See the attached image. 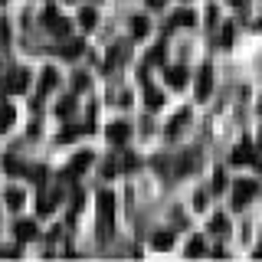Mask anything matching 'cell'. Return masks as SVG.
<instances>
[{"mask_svg":"<svg viewBox=\"0 0 262 262\" xmlns=\"http://www.w3.org/2000/svg\"><path fill=\"white\" fill-rule=\"evenodd\" d=\"M256 196H259V184H256V180H249V177L236 180V187H233V203H236V207H249Z\"/></svg>","mask_w":262,"mask_h":262,"instance_id":"1","label":"cell"},{"mask_svg":"<svg viewBox=\"0 0 262 262\" xmlns=\"http://www.w3.org/2000/svg\"><path fill=\"white\" fill-rule=\"evenodd\" d=\"M27 85H30V76L23 69H16V72H10V79H7V92L10 95H20V92H27Z\"/></svg>","mask_w":262,"mask_h":262,"instance_id":"2","label":"cell"},{"mask_svg":"<svg viewBox=\"0 0 262 262\" xmlns=\"http://www.w3.org/2000/svg\"><path fill=\"white\" fill-rule=\"evenodd\" d=\"M105 135H108L112 144H125L128 138H131V128L125 125V121H115V125H108V131H105Z\"/></svg>","mask_w":262,"mask_h":262,"instance_id":"3","label":"cell"},{"mask_svg":"<svg viewBox=\"0 0 262 262\" xmlns=\"http://www.w3.org/2000/svg\"><path fill=\"white\" fill-rule=\"evenodd\" d=\"M210 89H213V69H210V66H203L200 76H196V98H207Z\"/></svg>","mask_w":262,"mask_h":262,"instance_id":"4","label":"cell"},{"mask_svg":"<svg viewBox=\"0 0 262 262\" xmlns=\"http://www.w3.org/2000/svg\"><path fill=\"white\" fill-rule=\"evenodd\" d=\"M13 236L20 243H30V239H36V223L33 220H20V223L13 226Z\"/></svg>","mask_w":262,"mask_h":262,"instance_id":"5","label":"cell"},{"mask_svg":"<svg viewBox=\"0 0 262 262\" xmlns=\"http://www.w3.org/2000/svg\"><path fill=\"white\" fill-rule=\"evenodd\" d=\"M92 164V151H79L76 158H72V164H69V170H66V177H76V174H82V170Z\"/></svg>","mask_w":262,"mask_h":262,"instance_id":"6","label":"cell"},{"mask_svg":"<svg viewBox=\"0 0 262 262\" xmlns=\"http://www.w3.org/2000/svg\"><path fill=\"white\" fill-rule=\"evenodd\" d=\"M112 210H115V196L108 190H102V193H98V213H102V223L112 220Z\"/></svg>","mask_w":262,"mask_h":262,"instance_id":"7","label":"cell"},{"mask_svg":"<svg viewBox=\"0 0 262 262\" xmlns=\"http://www.w3.org/2000/svg\"><path fill=\"white\" fill-rule=\"evenodd\" d=\"M167 85H170V89H184V85H187V69H184V66L167 69Z\"/></svg>","mask_w":262,"mask_h":262,"instance_id":"8","label":"cell"},{"mask_svg":"<svg viewBox=\"0 0 262 262\" xmlns=\"http://www.w3.org/2000/svg\"><path fill=\"white\" fill-rule=\"evenodd\" d=\"M256 161V151H252V144H239L233 151V164H252Z\"/></svg>","mask_w":262,"mask_h":262,"instance_id":"9","label":"cell"},{"mask_svg":"<svg viewBox=\"0 0 262 262\" xmlns=\"http://www.w3.org/2000/svg\"><path fill=\"white\" fill-rule=\"evenodd\" d=\"M210 233H216V236L229 233V220L223 216V213H213V216H210Z\"/></svg>","mask_w":262,"mask_h":262,"instance_id":"10","label":"cell"},{"mask_svg":"<svg viewBox=\"0 0 262 262\" xmlns=\"http://www.w3.org/2000/svg\"><path fill=\"white\" fill-rule=\"evenodd\" d=\"M4 200H7V207H10V210H20V207H23V200H27V196H23V190H16V187H7Z\"/></svg>","mask_w":262,"mask_h":262,"instance_id":"11","label":"cell"},{"mask_svg":"<svg viewBox=\"0 0 262 262\" xmlns=\"http://www.w3.org/2000/svg\"><path fill=\"white\" fill-rule=\"evenodd\" d=\"M13 118H16V108H13V105H0V131H10Z\"/></svg>","mask_w":262,"mask_h":262,"instance_id":"12","label":"cell"},{"mask_svg":"<svg viewBox=\"0 0 262 262\" xmlns=\"http://www.w3.org/2000/svg\"><path fill=\"white\" fill-rule=\"evenodd\" d=\"M56 82H59V72H56V69H46L43 79H39V92H53Z\"/></svg>","mask_w":262,"mask_h":262,"instance_id":"13","label":"cell"},{"mask_svg":"<svg viewBox=\"0 0 262 262\" xmlns=\"http://www.w3.org/2000/svg\"><path fill=\"white\" fill-rule=\"evenodd\" d=\"M147 30H151V23H147L144 16H135V20H131V36H135V39L147 36Z\"/></svg>","mask_w":262,"mask_h":262,"instance_id":"14","label":"cell"},{"mask_svg":"<svg viewBox=\"0 0 262 262\" xmlns=\"http://www.w3.org/2000/svg\"><path fill=\"white\" fill-rule=\"evenodd\" d=\"M184 121H190V112H187V108H180V112L174 115V118H170V125H167V135H177Z\"/></svg>","mask_w":262,"mask_h":262,"instance_id":"15","label":"cell"},{"mask_svg":"<svg viewBox=\"0 0 262 262\" xmlns=\"http://www.w3.org/2000/svg\"><path fill=\"white\" fill-rule=\"evenodd\" d=\"M95 20H98V13L92 10V7H82V13H79V23H82V27L92 30V27H95Z\"/></svg>","mask_w":262,"mask_h":262,"instance_id":"16","label":"cell"},{"mask_svg":"<svg viewBox=\"0 0 262 262\" xmlns=\"http://www.w3.org/2000/svg\"><path fill=\"white\" fill-rule=\"evenodd\" d=\"M144 102H147V108L151 112H158L161 105H164V95L158 92V89H147V95H144Z\"/></svg>","mask_w":262,"mask_h":262,"instance_id":"17","label":"cell"},{"mask_svg":"<svg viewBox=\"0 0 262 262\" xmlns=\"http://www.w3.org/2000/svg\"><path fill=\"white\" fill-rule=\"evenodd\" d=\"M151 246H154V249H170V246H174V233H158Z\"/></svg>","mask_w":262,"mask_h":262,"instance_id":"18","label":"cell"},{"mask_svg":"<svg viewBox=\"0 0 262 262\" xmlns=\"http://www.w3.org/2000/svg\"><path fill=\"white\" fill-rule=\"evenodd\" d=\"M59 53L66 56V59H76V56L82 53V43H79V39H72V43H66V46L59 49Z\"/></svg>","mask_w":262,"mask_h":262,"instance_id":"19","label":"cell"},{"mask_svg":"<svg viewBox=\"0 0 262 262\" xmlns=\"http://www.w3.org/2000/svg\"><path fill=\"white\" fill-rule=\"evenodd\" d=\"M193 20H196V16L190 10H180V13H174V20H170V23H174V27H190Z\"/></svg>","mask_w":262,"mask_h":262,"instance_id":"20","label":"cell"},{"mask_svg":"<svg viewBox=\"0 0 262 262\" xmlns=\"http://www.w3.org/2000/svg\"><path fill=\"white\" fill-rule=\"evenodd\" d=\"M49 30H53L56 36H66V33H69V20H62V16H56V20H53V27H49Z\"/></svg>","mask_w":262,"mask_h":262,"instance_id":"21","label":"cell"},{"mask_svg":"<svg viewBox=\"0 0 262 262\" xmlns=\"http://www.w3.org/2000/svg\"><path fill=\"white\" fill-rule=\"evenodd\" d=\"M200 252H203V239L196 236V239H190V243H187V256H200Z\"/></svg>","mask_w":262,"mask_h":262,"instance_id":"22","label":"cell"},{"mask_svg":"<svg viewBox=\"0 0 262 262\" xmlns=\"http://www.w3.org/2000/svg\"><path fill=\"white\" fill-rule=\"evenodd\" d=\"M147 62H164V46H158V49H151V56H147Z\"/></svg>","mask_w":262,"mask_h":262,"instance_id":"23","label":"cell"},{"mask_svg":"<svg viewBox=\"0 0 262 262\" xmlns=\"http://www.w3.org/2000/svg\"><path fill=\"white\" fill-rule=\"evenodd\" d=\"M56 16H59V13H56L53 7H46V10H43V20H46V27H53V20H56Z\"/></svg>","mask_w":262,"mask_h":262,"instance_id":"24","label":"cell"},{"mask_svg":"<svg viewBox=\"0 0 262 262\" xmlns=\"http://www.w3.org/2000/svg\"><path fill=\"white\" fill-rule=\"evenodd\" d=\"M72 108H76V105H72V98H66V102H62V105H59V108H56V112H59L62 118H66V115H69Z\"/></svg>","mask_w":262,"mask_h":262,"instance_id":"25","label":"cell"},{"mask_svg":"<svg viewBox=\"0 0 262 262\" xmlns=\"http://www.w3.org/2000/svg\"><path fill=\"white\" fill-rule=\"evenodd\" d=\"M164 4H167V0H147V7H151V10H161Z\"/></svg>","mask_w":262,"mask_h":262,"instance_id":"26","label":"cell"},{"mask_svg":"<svg viewBox=\"0 0 262 262\" xmlns=\"http://www.w3.org/2000/svg\"><path fill=\"white\" fill-rule=\"evenodd\" d=\"M256 108H259V115H262V98H259V105H256Z\"/></svg>","mask_w":262,"mask_h":262,"instance_id":"27","label":"cell"},{"mask_svg":"<svg viewBox=\"0 0 262 262\" xmlns=\"http://www.w3.org/2000/svg\"><path fill=\"white\" fill-rule=\"evenodd\" d=\"M229 4H233V7H236V4H243V0H229Z\"/></svg>","mask_w":262,"mask_h":262,"instance_id":"28","label":"cell"},{"mask_svg":"<svg viewBox=\"0 0 262 262\" xmlns=\"http://www.w3.org/2000/svg\"><path fill=\"white\" fill-rule=\"evenodd\" d=\"M259 147H262V131H259Z\"/></svg>","mask_w":262,"mask_h":262,"instance_id":"29","label":"cell"},{"mask_svg":"<svg viewBox=\"0 0 262 262\" xmlns=\"http://www.w3.org/2000/svg\"><path fill=\"white\" fill-rule=\"evenodd\" d=\"M0 4H4V0H0Z\"/></svg>","mask_w":262,"mask_h":262,"instance_id":"30","label":"cell"}]
</instances>
